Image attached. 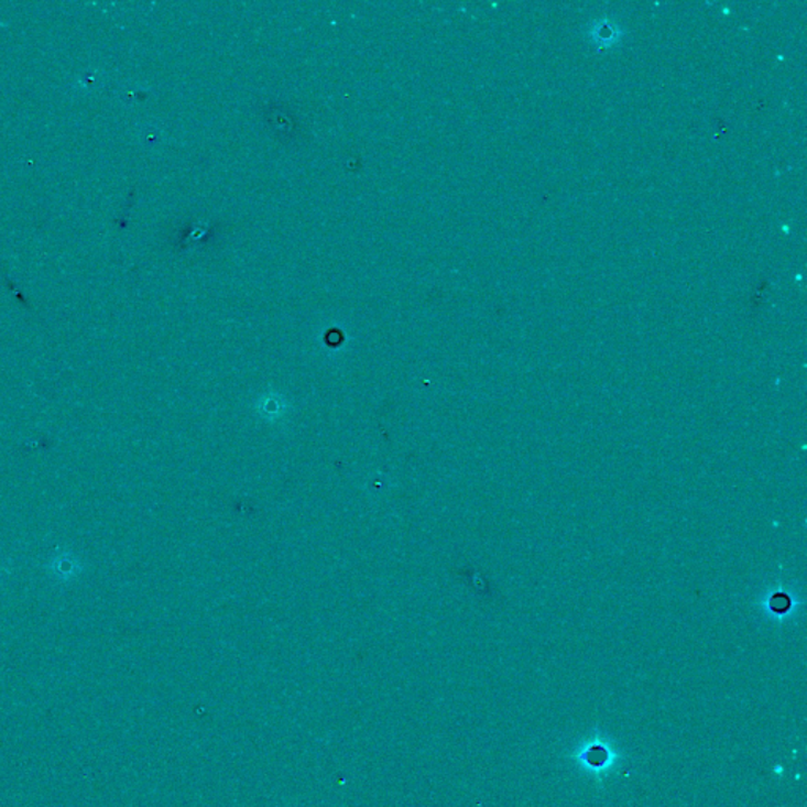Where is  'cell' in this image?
<instances>
[{
  "label": "cell",
  "instance_id": "1",
  "mask_svg": "<svg viewBox=\"0 0 807 807\" xmlns=\"http://www.w3.org/2000/svg\"><path fill=\"white\" fill-rule=\"evenodd\" d=\"M772 606L774 611L784 612L790 608V601H788V598L785 597V595H776V597L773 598Z\"/></svg>",
  "mask_w": 807,
  "mask_h": 807
}]
</instances>
